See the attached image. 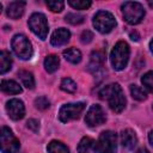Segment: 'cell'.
<instances>
[{"label":"cell","instance_id":"1","mask_svg":"<svg viewBox=\"0 0 153 153\" xmlns=\"http://www.w3.org/2000/svg\"><path fill=\"white\" fill-rule=\"evenodd\" d=\"M99 97L105 99L110 109L115 112H121L126 108V97L118 84H110L103 87L99 92Z\"/></svg>","mask_w":153,"mask_h":153},{"label":"cell","instance_id":"2","mask_svg":"<svg viewBox=\"0 0 153 153\" xmlns=\"http://www.w3.org/2000/svg\"><path fill=\"white\" fill-rule=\"evenodd\" d=\"M129 60V45L124 41H120L115 44L110 53V62L116 71L126 68Z\"/></svg>","mask_w":153,"mask_h":153},{"label":"cell","instance_id":"3","mask_svg":"<svg viewBox=\"0 0 153 153\" xmlns=\"http://www.w3.org/2000/svg\"><path fill=\"white\" fill-rule=\"evenodd\" d=\"M122 13L124 20L131 25L139 24L145 17V10L140 2L127 1L122 5Z\"/></svg>","mask_w":153,"mask_h":153},{"label":"cell","instance_id":"4","mask_svg":"<svg viewBox=\"0 0 153 153\" xmlns=\"http://www.w3.org/2000/svg\"><path fill=\"white\" fill-rule=\"evenodd\" d=\"M12 49L14 54L22 60H30L32 56V45L26 36L24 35H14L11 42Z\"/></svg>","mask_w":153,"mask_h":153},{"label":"cell","instance_id":"5","mask_svg":"<svg viewBox=\"0 0 153 153\" xmlns=\"http://www.w3.org/2000/svg\"><path fill=\"white\" fill-rule=\"evenodd\" d=\"M93 26L100 33H108L116 26L115 17L108 11H99L93 17Z\"/></svg>","mask_w":153,"mask_h":153},{"label":"cell","instance_id":"6","mask_svg":"<svg viewBox=\"0 0 153 153\" xmlns=\"http://www.w3.org/2000/svg\"><path fill=\"white\" fill-rule=\"evenodd\" d=\"M27 25L36 36H38L41 39H45L48 31H49V26H48V22L44 14L42 13L31 14V17L29 18Z\"/></svg>","mask_w":153,"mask_h":153},{"label":"cell","instance_id":"7","mask_svg":"<svg viewBox=\"0 0 153 153\" xmlns=\"http://www.w3.org/2000/svg\"><path fill=\"white\" fill-rule=\"evenodd\" d=\"M85 109V103L84 102H78V103H68L61 106L59 111V118L61 122H69L72 120L79 118L81 112Z\"/></svg>","mask_w":153,"mask_h":153},{"label":"cell","instance_id":"8","mask_svg":"<svg viewBox=\"0 0 153 153\" xmlns=\"http://www.w3.org/2000/svg\"><path fill=\"white\" fill-rule=\"evenodd\" d=\"M117 136L111 130H105L99 135L97 142V152L98 153H116L117 148Z\"/></svg>","mask_w":153,"mask_h":153},{"label":"cell","instance_id":"9","mask_svg":"<svg viewBox=\"0 0 153 153\" xmlns=\"http://www.w3.org/2000/svg\"><path fill=\"white\" fill-rule=\"evenodd\" d=\"M19 140L7 127L1 128V151L2 153H17L19 151Z\"/></svg>","mask_w":153,"mask_h":153},{"label":"cell","instance_id":"10","mask_svg":"<svg viewBox=\"0 0 153 153\" xmlns=\"http://www.w3.org/2000/svg\"><path fill=\"white\" fill-rule=\"evenodd\" d=\"M105 121H106V117H105V112L102 109V106L98 104L91 105V108L88 109V111L85 116L86 124L90 127H97V126L103 124Z\"/></svg>","mask_w":153,"mask_h":153},{"label":"cell","instance_id":"11","mask_svg":"<svg viewBox=\"0 0 153 153\" xmlns=\"http://www.w3.org/2000/svg\"><path fill=\"white\" fill-rule=\"evenodd\" d=\"M6 111L8 114V116L14 120V121H18V120H22L25 115V106H24V103L20 100V99H17V98H13V99H10L7 103H6Z\"/></svg>","mask_w":153,"mask_h":153},{"label":"cell","instance_id":"12","mask_svg":"<svg viewBox=\"0 0 153 153\" xmlns=\"http://www.w3.org/2000/svg\"><path fill=\"white\" fill-rule=\"evenodd\" d=\"M69 38H71V32L65 27H60L55 30L54 33L51 35L50 43L54 47H61V45H65L69 41Z\"/></svg>","mask_w":153,"mask_h":153},{"label":"cell","instance_id":"13","mask_svg":"<svg viewBox=\"0 0 153 153\" xmlns=\"http://www.w3.org/2000/svg\"><path fill=\"white\" fill-rule=\"evenodd\" d=\"M121 143L124 148L127 149H134V147L137 143V137L134 130L131 129H126L121 133Z\"/></svg>","mask_w":153,"mask_h":153},{"label":"cell","instance_id":"14","mask_svg":"<svg viewBox=\"0 0 153 153\" xmlns=\"http://www.w3.org/2000/svg\"><path fill=\"white\" fill-rule=\"evenodd\" d=\"M24 6H25V2L24 1H13V2H11L7 6L6 13H7V16L10 18L18 19L24 13Z\"/></svg>","mask_w":153,"mask_h":153},{"label":"cell","instance_id":"15","mask_svg":"<svg viewBox=\"0 0 153 153\" xmlns=\"http://www.w3.org/2000/svg\"><path fill=\"white\" fill-rule=\"evenodd\" d=\"M104 60H105V56L102 51H96L91 55V62L88 65V68L91 72L93 73H97L98 71L102 69L103 67V63H104Z\"/></svg>","mask_w":153,"mask_h":153},{"label":"cell","instance_id":"16","mask_svg":"<svg viewBox=\"0 0 153 153\" xmlns=\"http://www.w3.org/2000/svg\"><path fill=\"white\" fill-rule=\"evenodd\" d=\"M79 153H96L97 142L91 137H82L78 146Z\"/></svg>","mask_w":153,"mask_h":153},{"label":"cell","instance_id":"17","mask_svg":"<svg viewBox=\"0 0 153 153\" xmlns=\"http://www.w3.org/2000/svg\"><path fill=\"white\" fill-rule=\"evenodd\" d=\"M1 90H2V92L8 93V94H18L22 92V87L14 80H2Z\"/></svg>","mask_w":153,"mask_h":153},{"label":"cell","instance_id":"18","mask_svg":"<svg viewBox=\"0 0 153 153\" xmlns=\"http://www.w3.org/2000/svg\"><path fill=\"white\" fill-rule=\"evenodd\" d=\"M11 66H12L11 54L6 50H1V53H0V73L5 74L7 71L11 69Z\"/></svg>","mask_w":153,"mask_h":153},{"label":"cell","instance_id":"19","mask_svg":"<svg viewBox=\"0 0 153 153\" xmlns=\"http://www.w3.org/2000/svg\"><path fill=\"white\" fill-rule=\"evenodd\" d=\"M63 57L71 63H79L81 61V53L76 48H68L63 50Z\"/></svg>","mask_w":153,"mask_h":153},{"label":"cell","instance_id":"20","mask_svg":"<svg viewBox=\"0 0 153 153\" xmlns=\"http://www.w3.org/2000/svg\"><path fill=\"white\" fill-rule=\"evenodd\" d=\"M60 66V59L56 55H48L44 59V68L48 73H54Z\"/></svg>","mask_w":153,"mask_h":153},{"label":"cell","instance_id":"21","mask_svg":"<svg viewBox=\"0 0 153 153\" xmlns=\"http://www.w3.org/2000/svg\"><path fill=\"white\" fill-rule=\"evenodd\" d=\"M18 76L19 79L22 80L23 85L26 87V88H33L35 86V79L32 76V74L27 71H19L18 72Z\"/></svg>","mask_w":153,"mask_h":153},{"label":"cell","instance_id":"22","mask_svg":"<svg viewBox=\"0 0 153 153\" xmlns=\"http://www.w3.org/2000/svg\"><path fill=\"white\" fill-rule=\"evenodd\" d=\"M48 152L49 153H69V149L67 148L66 145H63L60 141H51L48 145Z\"/></svg>","mask_w":153,"mask_h":153},{"label":"cell","instance_id":"23","mask_svg":"<svg viewBox=\"0 0 153 153\" xmlns=\"http://www.w3.org/2000/svg\"><path fill=\"white\" fill-rule=\"evenodd\" d=\"M130 93H131V97L136 100H145L147 98L145 90L137 85H130Z\"/></svg>","mask_w":153,"mask_h":153},{"label":"cell","instance_id":"24","mask_svg":"<svg viewBox=\"0 0 153 153\" xmlns=\"http://www.w3.org/2000/svg\"><path fill=\"white\" fill-rule=\"evenodd\" d=\"M60 87H61V90H63L65 92H68V93H74L76 91V84L71 78L62 79Z\"/></svg>","mask_w":153,"mask_h":153},{"label":"cell","instance_id":"25","mask_svg":"<svg viewBox=\"0 0 153 153\" xmlns=\"http://www.w3.org/2000/svg\"><path fill=\"white\" fill-rule=\"evenodd\" d=\"M141 82L142 85L153 93V72H147L142 78H141Z\"/></svg>","mask_w":153,"mask_h":153},{"label":"cell","instance_id":"26","mask_svg":"<svg viewBox=\"0 0 153 153\" xmlns=\"http://www.w3.org/2000/svg\"><path fill=\"white\" fill-rule=\"evenodd\" d=\"M65 20L69 24H73V25H79L81 23H84V16L81 14H76V13H68L66 17H65Z\"/></svg>","mask_w":153,"mask_h":153},{"label":"cell","instance_id":"27","mask_svg":"<svg viewBox=\"0 0 153 153\" xmlns=\"http://www.w3.org/2000/svg\"><path fill=\"white\" fill-rule=\"evenodd\" d=\"M68 4L75 10H86L91 6V1L87 0H69Z\"/></svg>","mask_w":153,"mask_h":153},{"label":"cell","instance_id":"28","mask_svg":"<svg viewBox=\"0 0 153 153\" xmlns=\"http://www.w3.org/2000/svg\"><path fill=\"white\" fill-rule=\"evenodd\" d=\"M35 105H36V108H37V109H39V110H45V109H48V108H49L50 102L48 100V98H47V97L42 96V97H38V98H36V99H35Z\"/></svg>","mask_w":153,"mask_h":153},{"label":"cell","instance_id":"29","mask_svg":"<svg viewBox=\"0 0 153 153\" xmlns=\"http://www.w3.org/2000/svg\"><path fill=\"white\" fill-rule=\"evenodd\" d=\"M47 6L53 12H61L63 10L65 2L63 1H47Z\"/></svg>","mask_w":153,"mask_h":153},{"label":"cell","instance_id":"30","mask_svg":"<svg viewBox=\"0 0 153 153\" xmlns=\"http://www.w3.org/2000/svg\"><path fill=\"white\" fill-rule=\"evenodd\" d=\"M80 38H81V42L82 43H90L92 41V38H93V33L90 30H86V31H84L81 33V37Z\"/></svg>","mask_w":153,"mask_h":153},{"label":"cell","instance_id":"31","mask_svg":"<svg viewBox=\"0 0 153 153\" xmlns=\"http://www.w3.org/2000/svg\"><path fill=\"white\" fill-rule=\"evenodd\" d=\"M27 128H30L32 131H35V133H37L38 131V129H39V123H38V121H36V120H29L27 121Z\"/></svg>","mask_w":153,"mask_h":153},{"label":"cell","instance_id":"32","mask_svg":"<svg viewBox=\"0 0 153 153\" xmlns=\"http://www.w3.org/2000/svg\"><path fill=\"white\" fill-rule=\"evenodd\" d=\"M148 140H149V142H151V145L153 146V130L148 134Z\"/></svg>","mask_w":153,"mask_h":153},{"label":"cell","instance_id":"33","mask_svg":"<svg viewBox=\"0 0 153 153\" xmlns=\"http://www.w3.org/2000/svg\"><path fill=\"white\" fill-rule=\"evenodd\" d=\"M130 37H131V39H133V41H134V39H135V41H137V39H139V38H137L139 36H137V33H136V32L130 33Z\"/></svg>","mask_w":153,"mask_h":153},{"label":"cell","instance_id":"34","mask_svg":"<svg viewBox=\"0 0 153 153\" xmlns=\"http://www.w3.org/2000/svg\"><path fill=\"white\" fill-rule=\"evenodd\" d=\"M149 48H151V51L153 53V39L149 42Z\"/></svg>","mask_w":153,"mask_h":153},{"label":"cell","instance_id":"35","mask_svg":"<svg viewBox=\"0 0 153 153\" xmlns=\"http://www.w3.org/2000/svg\"><path fill=\"white\" fill-rule=\"evenodd\" d=\"M148 5H149L151 7H153V1H149V2H148Z\"/></svg>","mask_w":153,"mask_h":153}]
</instances>
